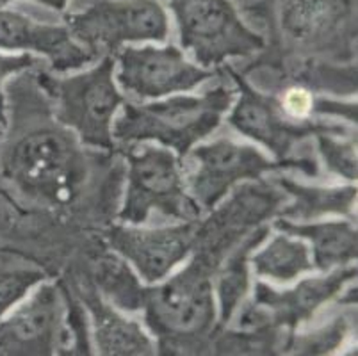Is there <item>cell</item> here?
Returning <instances> with one entry per match:
<instances>
[{
    "instance_id": "6da1fadb",
    "label": "cell",
    "mask_w": 358,
    "mask_h": 356,
    "mask_svg": "<svg viewBox=\"0 0 358 356\" xmlns=\"http://www.w3.org/2000/svg\"><path fill=\"white\" fill-rule=\"evenodd\" d=\"M232 100V91L216 87L200 97H169L146 106L125 104L113 123V137L123 143L157 141L184 157L217 129Z\"/></svg>"
},
{
    "instance_id": "7a4b0ae2",
    "label": "cell",
    "mask_w": 358,
    "mask_h": 356,
    "mask_svg": "<svg viewBox=\"0 0 358 356\" xmlns=\"http://www.w3.org/2000/svg\"><path fill=\"white\" fill-rule=\"evenodd\" d=\"M6 175L27 194L64 204L83 182L84 162L71 139L55 130L22 137L6 157Z\"/></svg>"
},
{
    "instance_id": "3957f363",
    "label": "cell",
    "mask_w": 358,
    "mask_h": 356,
    "mask_svg": "<svg viewBox=\"0 0 358 356\" xmlns=\"http://www.w3.org/2000/svg\"><path fill=\"white\" fill-rule=\"evenodd\" d=\"M180 45L201 68L264 48V39L244 24L232 0H169Z\"/></svg>"
},
{
    "instance_id": "277c9868",
    "label": "cell",
    "mask_w": 358,
    "mask_h": 356,
    "mask_svg": "<svg viewBox=\"0 0 358 356\" xmlns=\"http://www.w3.org/2000/svg\"><path fill=\"white\" fill-rule=\"evenodd\" d=\"M154 211L182 221L200 215V207L185 191L178 157L171 150L143 146L129 155L127 196L120 220L141 225Z\"/></svg>"
},
{
    "instance_id": "5b68a950",
    "label": "cell",
    "mask_w": 358,
    "mask_h": 356,
    "mask_svg": "<svg viewBox=\"0 0 358 356\" xmlns=\"http://www.w3.org/2000/svg\"><path fill=\"white\" fill-rule=\"evenodd\" d=\"M50 93L55 98L57 120L73 130L84 145L113 148L115 114L123 106L115 84L113 57H106L84 73L50 80Z\"/></svg>"
},
{
    "instance_id": "8992f818",
    "label": "cell",
    "mask_w": 358,
    "mask_h": 356,
    "mask_svg": "<svg viewBox=\"0 0 358 356\" xmlns=\"http://www.w3.org/2000/svg\"><path fill=\"white\" fill-rule=\"evenodd\" d=\"M66 29L83 47L99 57L125 43L168 38L166 9L159 0H96L84 11L66 16Z\"/></svg>"
},
{
    "instance_id": "52a82bcc",
    "label": "cell",
    "mask_w": 358,
    "mask_h": 356,
    "mask_svg": "<svg viewBox=\"0 0 358 356\" xmlns=\"http://www.w3.org/2000/svg\"><path fill=\"white\" fill-rule=\"evenodd\" d=\"M146 322L161 339H196L214 325L213 282L201 259L162 285L145 290Z\"/></svg>"
},
{
    "instance_id": "ba28073f",
    "label": "cell",
    "mask_w": 358,
    "mask_h": 356,
    "mask_svg": "<svg viewBox=\"0 0 358 356\" xmlns=\"http://www.w3.org/2000/svg\"><path fill=\"white\" fill-rule=\"evenodd\" d=\"M118 83L123 91L141 100L191 91L214 75L207 68L191 64L173 45L168 47H122L116 54Z\"/></svg>"
},
{
    "instance_id": "9c48e42d",
    "label": "cell",
    "mask_w": 358,
    "mask_h": 356,
    "mask_svg": "<svg viewBox=\"0 0 358 356\" xmlns=\"http://www.w3.org/2000/svg\"><path fill=\"white\" fill-rule=\"evenodd\" d=\"M191 161L194 162V171L189 176V189L193 200L201 208H213L237 182L259 178L262 173L282 166L269 161L253 146L230 139L198 146L191 153Z\"/></svg>"
},
{
    "instance_id": "30bf717a",
    "label": "cell",
    "mask_w": 358,
    "mask_h": 356,
    "mask_svg": "<svg viewBox=\"0 0 358 356\" xmlns=\"http://www.w3.org/2000/svg\"><path fill=\"white\" fill-rule=\"evenodd\" d=\"M200 225L196 220L177 227L143 230L134 227H120L110 234V244L127 262L136 267L146 283H157L168 276L198 241Z\"/></svg>"
},
{
    "instance_id": "8fae6325",
    "label": "cell",
    "mask_w": 358,
    "mask_h": 356,
    "mask_svg": "<svg viewBox=\"0 0 358 356\" xmlns=\"http://www.w3.org/2000/svg\"><path fill=\"white\" fill-rule=\"evenodd\" d=\"M66 299L55 285H43L0 322V355L59 353Z\"/></svg>"
},
{
    "instance_id": "7c38bea8",
    "label": "cell",
    "mask_w": 358,
    "mask_h": 356,
    "mask_svg": "<svg viewBox=\"0 0 358 356\" xmlns=\"http://www.w3.org/2000/svg\"><path fill=\"white\" fill-rule=\"evenodd\" d=\"M0 50L43 54L55 71L77 70L96 59L93 52L75 41L66 25L38 24L4 6H0Z\"/></svg>"
},
{
    "instance_id": "4fadbf2b",
    "label": "cell",
    "mask_w": 358,
    "mask_h": 356,
    "mask_svg": "<svg viewBox=\"0 0 358 356\" xmlns=\"http://www.w3.org/2000/svg\"><path fill=\"white\" fill-rule=\"evenodd\" d=\"M241 90V98L234 107L229 122L237 132L252 137L257 143L282 157L289 152L292 143L314 130L310 125H294L285 120L278 102L257 93L244 83L239 75H234Z\"/></svg>"
},
{
    "instance_id": "5bb4252c",
    "label": "cell",
    "mask_w": 358,
    "mask_h": 356,
    "mask_svg": "<svg viewBox=\"0 0 358 356\" xmlns=\"http://www.w3.org/2000/svg\"><path fill=\"white\" fill-rule=\"evenodd\" d=\"M355 276L357 267L348 264L328 276L303 280L294 289L284 292L259 283L255 289V305L260 310H266L271 321L294 328L299 322L308 321L319 306L330 301Z\"/></svg>"
},
{
    "instance_id": "9a60e30c",
    "label": "cell",
    "mask_w": 358,
    "mask_h": 356,
    "mask_svg": "<svg viewBox=\"0 0 358 356\" xmlns=\"http://www.w3.org/2000/svg\"><path fill=\"white\" fill-rule=\"evenodd\" d=\"M83 301L90 310L93 322V337L102 355H154L155 346L152 339L134 321L122 318L113 310L110 303H106L95 289L86 287L80 290Z\"/></svg>"
},
{
    "instance_id": "2e32d148",
    "label": "cell",
    "mask_w": 358,
    "mask_h": 356,
    "mask_svg": "<svg viewBox=\"0 0 358 356\" xmlns=\"http://www.w3.org/2000/svg\"><path fill=\"white\" fill-rule=\"evenodd\" d=\"M276 228L310 243L314 269L330 271L348 266L357 259V228L348 221H321V223H292L276 221Z\"/></svg>"
},
{
    "instance_id": "e0dca14e",
    "label": "cell",
    "mask_w": 358,
    "mask_h": 356,
    "mask_svg": "<svg viewBox=\"0 0 358 356\" xmlns=\"http://www.w3.org/2000/svg\"><path fill=\"white\" fill-rule=\"evenodd\" d=\"M250 262L259 276L278 283H289L314 269L308 244L289 234L275 235L262 250L252 255Z\"/></svg>"
},
{
    "instance_id": "ac0fdd59",
    "label": "cell",
    "mask_w": 358,
    "mask_h": 356,
    "mask_svg": "<svg viewBox=\"0 0 358 356\" xmlns=\"http://www.w3.org/2000/svg\"><path fill=\"white\" fill-rule=\"evenodd\" d=\"M96 287L109 299L110 305L127 312H136L143 308L145 290L138 282L132 271L123 260L116 257H103L96 264Z\"/></svg>"
},
{
    "instance_id": "d6986e66",
    "label": "cell",
    "mask_w": 358,
    "mask_h": 356,
    "mask_svg": "<svg viewBox=\"0 0 358 356\" xmlns=\"http://www.w3.org/2000/svg\"><path fill=\"white\" fill-rule=\"evenodd\" d=\"M266 230L255 232L236 253L230 257V260L224 264L223 271L220 273L217 280V296H220V318L221 322L230 321L236 308L239 306L241 299L248 290V257L253 248L264 239Z\"/></svg>"
},
{
    "instance_id": "ffe728a7",
    "label": "cell",
    "mask_w": 358,
    "mask_h": 356,
    "mask_svg": "<svg viewBox=\"0 0 358 356\" xmlns=\"http://www.w3.org/2000/svg\"><path fill=\"white\" fill-rule=\"evenodd\" d=\"M285 187L291 191V194L296 196V205L292 211H289L285 215L307 220L314 215L321 214H344L350 212L357 198V189L343 187V189H315V187H303L296 185L292 182H282Z\"/></svg>"
},
{
    "instance_id": "44dd1931",
    "label": "cell",
    "mask_w": 358,
    "mask_h": 356,
    "mask_svg": "<svg viewBox=\"0 0 358 356\" xmlns=\"http://www.w3.org/2000/svg\"><path fill=\"white\" fill-rule=\"evenodd\" d=\"M45 278V273L34 264L24 260L0 259V318L8 313L29 290Z\"/></svg>"
},
{
    "instance_id": "7402d4cb",
    "label": "cell",
    "mask_w": 358,
    "mask_h": 356,
    "mask_svg": "<svg viewBox=\"0 0 358 356\" xmlns=\"http://www.w3.org/2000/svg\"><path fill=\"white\" fill-rule=\"evenodd\" d=\"M319 139H321V148H323L328 166L350 180L357 178V157H355L353 146H343L323 134H319Z\"/></svg>"
},
{
    "instance_id": "603a6c76",
    "label": "cell",
    "mask_w": 358,
    "mask_h": 356,
    "mask_svg": "<svg viewBox=\"0 0 358 356\" xmlns=\"http://www.w3.org/2000/svg\"><path fill=\"white\" fill-rule=\"evenodd\" d=\"M278 106L289 120H305L314 109V98L303 87H291Z\"/></svg>"
},
{
    "instance_id": "cb8c5ba5",
    "label": "cell",
    "mask_w": 358,
    "mask_h": 356,
    "mask_svg": "<svg viewBox=\"0 0 358 356\" xmlns=\"http://www.w3.org/2000/svg\"><path fill=\"white\" fill-rule=\"evenodd\" d=\"M32 64H38V61L31 54H0V123L2 125H6V102L4 93H2V84H4V80L9 75L27 70Z\"/></svg>"
},
{
    "instance_id": "d4e9b609",
    "label": "cell",
    "mask_w": 358,
    "mask_h": 356,
    "mask_svg": "<svg viewBox=\"0 0 358 356\" xmlns=\"http://www.w3.org/2000/svg\"><path fill=\"white\" fill-rule=\"evenodd\" d=\"M32 2H38L41 6H47V8L55 9V11H64L70 0H32Z\"/></svg>"
},
{
    "instance_id": "484cf974",
    "label": "cell",
    "mask_w": 358,
    "mask_h": 356,
    "mask_svg": "<svg viewBox=\"0 0 358 356\" xmlns=\"http://www.w3.org/2000/svg\"><path fill=\"white\" fill-rule=\"evenodd\" d=\"M9 2H15V0H0V6H8Z\"/></svg>"
}]
</instances>
